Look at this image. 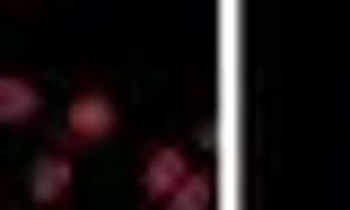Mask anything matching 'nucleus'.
I'll use <instances>...</instances> for the list:
<instances>
[{
    "label": "nucleus",
    "instance_id": "obj_1",
    "mask_svg": "<svg viewBox=\"0 0 350 210\" xmlns=\"http://www.w3.org/2000/svg\"><path fill=\"white\" fill-rule=\"evenodd\" d=\"M53 131H62L70 149H105V140L123 131V96H114L105 79H70L62 105H53Z\"/></svg>",
    "mask_w": 350,
    "mask_h": 210
},
{
    "label": "nucleus",
    "instance_id": "obj_4",
    "mask_svg": "<svg viewBox=\"0 0 350 210\" xmlns=\"http://www.w3.org/2000/svg\"><path fill=\"white\" fill-rule=\"evenodd\" d=\"M44 105H53V88L36 70H18V62H0V131H36Z\"/></svg>",
    "mask_w": 350,
    "mask_h": 210
},
{
    "label": "nucleus",
    "instance_id": "obj_5",
    "mask_svg": "<svg viewBox=\"0 0 350 210\" xmlns=\"http://www.w3.org/2000/svg\"><path fill=\"white\" fill-rule=\"evenodd\" d=\"M211 202H219V175H211V167H193V175H184V184H175L158 210H211Z\"/></svg>",
    "mask_w": 350,
    "mask_h": 210
},
{
    "label": "nucleus",
    "instance_id": "obj_2",
    "mask_svg": "<svg viewBox=\"0 0 350 210\" xmlns=\"http://www.w3.org/2000/svg\"><path fill=\"white\" fill-rule=\"evenodd\" d=\"M18 193L36 210H62L70 193H79V149L62 140V131H44L36 149H27V167H18Z\"/></svg>",
    "mask_w": 350,
    "mask_h": 210
},
{
    "label": "nucleus",
    "instance_id": "obj_6",
    "mask_svg": "<svg viewBox=\"0 0 350 210\" xmlns=\"http://www.w3.org/2000/svg\"><path fill=\"white\" fill-rule=\"evenodd\" d=\"M342 210H350V202H342Z\"/></svg>",
    "mask_w": 350,
    "mask_h": 210
},
{
    "label": "nucleus",
    "instance_id": "obj_3",
    "mask_svg": "<svg viewBox=\"0 0 350 210\" xmlns=\"http://www.w3.org/2000/svg\"><path fill=\"white\" fill-rule=\"evenodd\" d=\"M202 167V149H193V140H149V149H140V167H131V184H140V193H149V202H167L175 184H184V175Z\"/></svg>",
    "mask_w": 350,
    "mask_h": 210
}]
</instances>
